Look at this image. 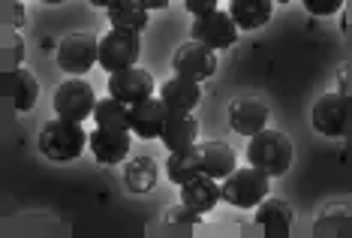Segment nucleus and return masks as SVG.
<instances>
[{"mask_svg": "<svg viewBox=\"0 0 352 238\" xmlns=\"http://www.w3.org/2000/svg\"><path fill=\"white\" fill-rule=\"evenodd\" d=\"M247 163L262 169L265 175H286V169L292 166V142L286 133L280 130H262L256 133L247 145Z\"/></svg>", "mask_w": 352, "mask_h": 238, "instance_id": "nucleus-1", "label": "nucleus"}, {"mask_svg": "<svg viewBox=\"0 0 352 238\" xmlns=\"http://www.w3.org/2000/svg\"><path fill=\"white\" fill-rule=\"evenodd\" d=\"M87 133L78 121H67V118H58V121H49L39 133V151H43L49 160L54 163H67L76 160L78 154L87 148Z\"/></svg>", "mask_w": 352, "mask_h": 238, "instance_id": "nucleus-2", "label": "nucleus"}, {"mask_svg": "<svg viewBox=\"0 0 352 238\" xmlns=\"http://www.w3.org/2000/svg\"><path fill=\"white\" fill-rule=\"evenodd\" d=\"M310 124H314L316 133H322L328 139H340L352 133V94H322L310 109Z\"/></svg>", "mask_w": 352, "mask_h": 238, "instance_id": "nucleus-3", "label": "nucleus"}, {"mask_svg": "<svg viewBox=\"0 0 352 238\" xmlns=\"http://www.w3.org/2000/svg\"><path fill=\"white\" fill-rule=\"evenodd\" d=\"M268 178L262 169L247 166V169H235L232 175L220 181L223 184V202L235 205V208H256L259 202L268 199Z\"/></svg>", "mask_w": 352, "mask_h": 238, "instance_id": "nucleus-4", "label": "nucleus"}, {"mask_svg": "<svg viewBox=\"0 0 352 238\" xmlns=\"http://www.w3.org/2000/svg\"><path fill=\"white\" fill-rule=\"evenodd\" d=\"M97 94H94V85L85 82V78H67L58 91H54V112L58 118H67V121H87L97 109Z\"/></svg>", "mask_w": 352, "mask_h": 238, "instance_id": "nucleus-5", "label": "nucleus"}, {"mask_svg": "<svg viewBox=\"0 0 352 238\" xmlns=\"http://www.w3.org/2000/svg\"><path fill=\"white\" fill-rule=\"evenodd\" d=\"M100 63V39L94 34H69L58 45V67L63 73H87Z\"/></svg>", "mask_w": 352, "mask_h": 238, "instance_id": "nucleus-6", "label": "nucleus"}, {"mask_svg": "<svg viewBox=\"0 0 352 238\" xmlns=\"http://www.w3.org/2000/svg\"><path fill=\"white\" fill-rule=\"evenodd\" d=\"M135 61H139V34L111 28L109 34L100 39V67L102 69L118 73V69L135 67Z\"/></svg>", "mask_w": 352, "mask_h": 238, "instance_id": "nucleus-7", "label": "nucleus"}, {"mask_svg": "<svg viewBox=\"0 0 352 238\" xmlns=\"http://www.w3.org/2000/svg\"><path fill=\"white\" fill-rule=\"evenodd\" d=\"M190 39H196V43L208 45V49H229L232 43L238 39V25L235 19H232L229 12H208V15H199L193 19V28H190Z\"/></svg>", "mask_w": 352, "mask_h": 238, "instance_id": "nucleus-8", "label": "nucleus"}, {"mask_svg": "<svg viewBox=\"0 0 352 238\" xmlns=\"http://www.w3.org/2000/svg\"><path fill=\"white\" fill-rule=\"evenodd\" d=\"M172 67L178 76H187V78H193V82H205V78H211L217 73V52L196 43V39H187V43L175 52Z\"/></svg>", "mask_w": 352, "mask_h": 238, "instance_id": "nucleus-9", "label": "nucleus"}, {"mask_svg": "<svg viewBox=\"0 0 352 238\" xmlns=\"http://www.w3.org/2000/svg\"><path fill=\"white\" fill-rule=\"evenodd\" d=\"M109 94L126 102V106H135V102L154 97V76L142 67L118 69V73L109 76Z\"/></svg>", "mask_w": 352, "mask_h": 238, "instance_id": "nucleus-10", "label": "nucleus"}, {"mask_svg": "<svg viewBox=\"0 0 352 238\" xmlns=\"http://www.w3.org/2000/svg\"><path fill=\"white\" fill-rule=\"evenodd\" d=\"M268 124V106L259 100L241 97V100H232L229 102V127L238 133V136L253 139L256 133H262Z\"/></svg>", "mask_w": 352, "mask_h": 238, "instance_id": "nucleus-11", "label": "nucleus"}, {"mask_svg": "<svg viewBox=\"0 0 352 238\" xmlns=\"http://www.w3.org/2000/svg\"><path fill=\"white\" fill-rule=\"evenodd\" d=\"M94 157L102 163V166H118L126 160L130 154V130H106V127H97L87 139Z\"/></svg>", "mask_w": 352, "mask_h": 238, "instance_id": "nucleus-12", "label": "nucleus"}, {"mask_svg": "<svg viewBox=\"0 0 352 238\" xmlns=\"http://www.w3.org/2000/svg\"><path fill=\"white\" fill-rule=\"evenodd\" d=\"M166 102L160 97H148L142 102L130 106V130L142 139H160L163 133V124H166Z\"/></svg>", "mask_w": 352, "mask_h": 238, "instance_id": "nucleus-13", "label": "nucleus"}, {"mask_svg": "<svg viewBox=\"0 0 352 238\" xmlns=\"http://www.w3.org/2000/svg\"><path fill=\"white\" fill-rule=\"evenodd\" d=\"M199 139V121L193 112H166V124L160 133V142L166 145V151H184L190 145H196Z\"/></svg>", "mask_w": 352, "mask_h": 238, "instance_id": "nucleus-14", "label": "nucleus"}, {"mask_svg": "<svg viewBox=\"0 0 352 238\" xmlns=\"http://www.w3.org/2000/svg\"><path fill=\"white\" fill-rule=\"evenodd\" d=\"M160 100L172 112H193L199 102H202V88H199V82H193L187 76H172L160 88Z\"/></svg>", "mask_w": 352, "mask_h": 238, "instance_id": "nucleus-15", "label": "nucleus"}, {"mask_svg": "<svg viewBox=\"0 0 352 238\" xmlns=\"http://www.w3.org/2000/svg\"><path fill=\"white\" fill-rule=\"evenodd\" d=\"M292 217H295L292 205L283 199H265L256 205V229H259L262 235H271V238L289 235Z\"/></svg>", "mask_w": 352, "mask_h": 238, "instance_id": "nucleus-16", "label": "nucleus"}, {"mask_svg": "<svg viewBox=\"0 0 352 238\" xmlns=\"http://www.w3.org/2000/svg\"><path fill=\"white\" fill-rule=\"evenodd\" d=\"M223 199V184L217 178H211V175H196V178H190L187 184H181V202H187L190 208H196V211H202L208 214Z\"/></svg>", "mask_w": 352, "mask_h": 238, "instance_id": "nucleus-17", "label": "nucleus"}, {"mask_svg": "<svg viewBox=\"0 0 352 238\" xmlns=\"http://www.w3.org/2000/svg\"><path fill=\"white\" fill-rule=\"evenodd\" d=\"M274 0H229V15L235 19L238 30H256L271 21Z\"/></svg>", "mask_w": 352, "mask_h": 238, "instance_id": "nucleus-18", "label": "nucleus"}, {"mask_svg": "<svg viewBox=\"0 0 352 238\" xmlns=\"http://www.w3.org/2000/svg\"><path fill=\"white\" fill-rule=\"evenodd\" d=\"M202 175V151L199 145H190L184 151H169V160H166V178L172 184H187L190 178Z\"/></svg>", "mask_w": 352, "mask_h": 238, "instance_id": "nucleus-19", "label": "nucleus"}, {"mask_svg": "<svg viewBox=\"0 0 352 238\" xmlns=\"http://www.w3.org/2000/svg\"><path fill=\"white\" fill-rule=\"evenodd\" d=\"M199 151H202V172L211 178L223 181L226 175H232V172L238 169L235 166V154H232V148L226 145V142H202L199 145Z\"/></svg>", "mask_w": 352, "mask_h": 238, "instance_id": "nucleus-20", "label": "nucleus"}, {"mask_svg": "<svg viewBox=\"0 0 352 238\" xmlns=\"http://www.w3.org/2000/svg\"><path fill=\"white\" fill-rule=\"evenodd\" d=\"M106 12H109V25L118 30H130V34L142 36V30L148 28V10L139 0H118Z\"/></svg>", "mask_w": 352, "mask_h": 238, "instance_id": "nucleus-21", "label": "nucleus"}, {"mask_svg": "<svg viewBox=\"0 0 352 238\" xmlns=\"http://www.w3.org/2000/svg\"><path fill=\"white\" fill-rule=\"evenodd\" d=\"M94 121H97V127H106V130H130V106L109 94L94 109Z\"/></svg>", "mask_w": 352, "mask_h": 238, "instance_id": "nucleus-22", "label": "nucleus"}, {"mask_svg": "<svg viewBox=\"0 0 352 238\" xmlns=\"http://www.w3.org/2000/svg\"><path fill=\"white\" fill-rule=\"evenodd\" d=\"M157 175H160V169L151 157H133L124 169V181L133 193H148L157 184Z\"/></svg>", "mask_w": 352, "mask_h": 238, "instance_id": "nucleus-23", "label": "nucleus"}, {"mask_svg": "<svg viewBox=\"0 0 352 238\" xmlns=\"http://www.w3.org/2000/svg\"><path fill=\"white\" fill-rule=\"evenodd\" d=\"M314 232L316 235H352V208H346V205L325 208L316 217Z\"/></svg>", "mask_w": 352, "mask_h": 238, "instance_id": "nucleus-24", "label": "nucleus"}, {"mask_svg": "<svg viewBox=\"0 0 352 238\" xmlns=\"http://www.w3.org/2000/svg\"><path fill=\"white\" fill-rule=\"evenodd\" d=\"M15 109L19 112H30L34 109V102L39 97V82H36V76L30 73V69L25 67H19L15 69Z\"/></svg>", "mask_w": 352, "mask_h": 238, "instance_id": "nucleus-25", "label": "nucleus"}, {"mask_svg": "<svg viewBox=\"0 0 352 238\" xmlns=\"http://www.w3.org/2000/svg\"><path fill=\"white\" fill-rule=\"evenodd\" d=\"M163 217H166V224H169V226H184V229H193V226L202 224V211L190 208L187 202H181V205H175V208H169Z\"/></svg>", "mask_w": 352, "mask_h": 238, "instance_id": "nucleus-26", "label": "nucleus"}, {"mask_svg": "<svg viewBox=\"0 0 352 238\" xmlns=\"http://www.w3.org/2000/svg\"><path fill=\"white\" fill-rule=\"evenodd\" d=\"M310 15H334L343 6V0H301Z\"/></svg>", "mask_w": 352, "mask_h": 238, "instance_id": "nucleus-27", "label": "nucleus"}, {"mask_svg": "<svg viewBox=\"0 0 352 238\" xmlns=\"http://www.w3.org/2000/svg\"><path fill=\"white\" fill-rule=\"evenodd\" d=\"M184 6H187V12L199 19V15H208L217 10V0H184Z\"/></svg>", "mask_w": 352, "mask_h": 238, "instance_id": "nucleus-28", "label": "nucleus"}, {"mask_svg": "<svg viewBox=\"0 0 352 238\" xmlns=\"http://www.w3.org/2000/svg\"><path fill=\"white\" fill-rule=\"evenodd\" d=\"M139 3L151 12V10H166V6H169V0H139Z\"/></svg>", "mask_w": 352, "mask_h": 238, "instance_id": "nucleus-29", "label": "nucleus"}, {"mask_svg": "<svg viewBox=\"0 0 352 238\" xmlns=\"http://www.w3.org/2000/svg\"><path fill=\"white\" fill-rule=\"evenodd\" d=\"M15 25H25V6H21V0H19V3H15Z\"/></svg>", "mask_w": 352, "mask_h": 238, "instance_id": "nucleus-30", "label": "nucleus"}, {"mask_svg": "<svg viewBox=\"0 0 352 238\" xmlns=\"http://www.w3.org/2000/svg\"><path fill=\"white\" fill-rule=\"evenodd\" d=\"M91 6H100V10H109V6H115L118 0H87Z\"/></svg>", "mask_w": 352, "mask_h": 238, "instance_id": "nucleus-31", "label": "nucleus"}, {"mask_svg": "<svg viewBox=\"0 0 352 238\" xmlns=\"http://www.w3.org/2000/svg\"><path fill=\"white\" fill-rule=\"evenodd\" d=\"M45 3H63V0H45Z\"/></svg>", "mask_w": 352, "mask_h": 238, "instance_id": "nucleus-32", "label": "nucleus"}, {"mask_svg": "<svg viewBox=\"0 0 352 238\" xmlns=\"http://www.w3.org/2000/svg\"><path fill=\"white\" fill-rule=\"evenodd\" d=\"M274 3H289V0H274Z\"/></svg>", "mask_w": 352, "mask_h": 238, "instance_id": "nucleus-33", "label": "nucleus"}]
</instances>
